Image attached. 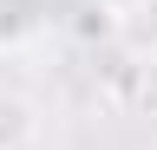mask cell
<instances>
[{
  "label": "cell",
  "instance_id": "cell-1",
  "mask_svg": "<svg viewBox=\"0 0 157 150\" xmlns=\"http://www.w3.org/2000/svg\"><path fill=\"white\" fill-rule=\"evenodd\" d=\"M33 144H39V104L0 85V150H33Z\"/></svg>",
  "mask_w": 157,
  "mask_h": 150
}]
</instances>
